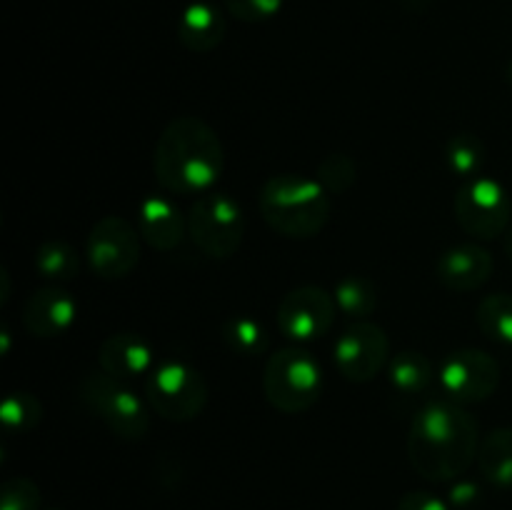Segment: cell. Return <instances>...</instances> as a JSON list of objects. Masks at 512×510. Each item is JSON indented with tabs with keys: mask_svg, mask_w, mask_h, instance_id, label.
Returning a JSON list of instances; mask_svg holds the SVG:
<instances>
[{
	"mask_svg": "<svg viewBox=\"0 0 512 510\" xmlns=\"http://www.w3.org/2000/svg\"><path fill=\"white\" fill-rule=\"evenodd\" d=\"M478 420L453 400H430L408 430V460L420 478L453 483L478 460Z\"/></svg>",
	"mask_w": 512,
	"mask_h": 510,
	"instance_id": "6da1fadb",
	"label": "cell"
},
{
	"mask_svg": "<svg viewBox=\"0 0 512 510\" xmlns=\"http://www.w3.org/2000/svg\"><path fill=\"white\" fill-rule=\"evenodd\" d=\"M225 168L220 135L195 115H178L158 135L153 173L173 195H203L215 188Z\"/></svg>",
	"mask_w": 512,
	"mask_h": 510,
	"instance_id": "7a4b0ae2",
	"label": "cell"
},
{
	"mask_svg": "<svg viewBox=\"0 0 512 510\" xmlns=\"http://www.w3.org/2000/svg\"><path fill=\"white\" fill-rule=\"evenodd\" d=\"M258 208L275 233L293 240L315 238L333 213L330 193L320 180L298 173H280L265 180Z\"/></svg>",
	"mask_w": 512,
	"mask_h": 510,
	"instance_id": "3957f363",
	"label": "cell"
},
{
	"mask_svg": "<svg viewBox=\"0 0 512 510\" xmlns=\"http://www.w3.org/2000/svg\"><path fill=\"white\" fill-rule=\"evenodd\" d=\"M85 408L103 420L113 435L123 440H143L150 430V413L145 400L123 380L105 370H90L78 385Z\"/></svg>",
	"mask_w": 512,
	"mask_h": 510,
	"instance_id": "277c9868",
	"label": "cell"
},
{
	"mask_svg": "<svg viewBox=\"0 0 512 510\" xmlns=\"http://www.w3.org/2000/svg\"><path fill=\"white\" fill-rule=\"evenodd\" d=\"M263 393L265 400L280 413H305L323 393V368L308 350H278L265 363Z\"/></svg>",
	"mask_w": 512,
	"mask_h": 510,
	"instance_id": "5b68a950",
	"label": "cell"
},
{
	"mask_svg": "<svg viewBox=\"0 0 512 510\" xmlns=\"http://www.w3.org/2000/svg\"><path fill=\"white\" fill-rule=\"evenodd\" d=\"M208 383L198 368L185 360H163L145 378L150 410L170 423H190L208 405Z\"/></svg>",
	"mask_w": 512,
	"mask_h": 510,
	"instance_id": "8992f818",
	"label": "cell"
},
{
	"mask_svg": "<svg viewBox=\"0 0 512 510\" xmlns=\"http://www.w3.org/2000/svg\"><path fill=\"white\" fill-rule=\"evenodd\" d=\"M245 218L238 200L223 190H208L198 195L188 213V235L213 260H225L238 253L243 243Z\"/></svg>",
	"mask_w": 512,
	"mask_h": 510,
	"instance_id": "52a82bcc",
	"label": "cell"
},
{
	"mask_svg": "<svg viewBox=\"0 0 512 510\" xmlns=\"http://www.w3.org/2000/svg\"><path fill=\"white\" fill-rule=\"evenodd\" d=\"M455 218L460 228L480 240H493L508 230L512 200L503 183L493 178H470L455 193Z\"/></svg>",
	"mask_w": 512,
	"mask_h": 510,
	"instance_id": "ba28073f",
	"label": "cell"
},
{
	"mask_svg": "<svg viewBox=\"0 0 512 510\" xmlns=\"http://www.w3.org/2000/svg\"><path fill=\"white\" fill-rule=\"evenodd\" d=\"M140 233L120 215H105L90 228L85 258L90 270L103 280H123L140 260Z\"/></svg>",
	"mask_w": 512,
	"mask_h": 510,
	"instance_id": "9c48e42d",
	"label": "cell"
},
{
	"mask_svg": "<svg viewBox=\"0 0 512 510\" xmlns=\"http://www.w3.org/2000/svg\"><path fill=\"white\" fill-rule=\"evenodd\" d=\"M440 388L453 403H483L498 390L500 363L480 348H463L445 355L438 370Z\"/></svg>",
	"mask_w": 512,
	"mask_h": 510,
	"instance_id": "30bf717a",
	"label": "cell"
},
{
	"mask_svg": "<svg viewBox=\"0 0 512 510\" xmlns=\"http://www.w3.org/2000/svg\"><path fill=\"white\" fill-rule=\"evenodd\" d=\"M335 365L350 383H370L390 365V338L380 325L358 320L335 340Z\"/></svg>",
	"mask_w": 512,
	"mask_h": 510,
	"instance_id": "8fae6325",
	"label": "cell"
},
{
	"mask_svg": "<svg viewBox=\"0 0 512 510\" xmlns=\"http://www.w3.org/2000/svg\"><path fill=\"white\" fill-rule=\"evenodd\" d=\"M338 315V303L330 290L300 285L283 295L278 305V328L288 340L310 343L330 333Z\"/></svg>",
	"mask_w": 512,
	"mask_h": 510,
	"instance_id": "7c38bea8",
	"label": "cell"
},
{
	"mask_svg": "<svg viewBox=\"0 0 512 510\" xmlns=\"http://www.w3.org/2000/svg\"><path fill=\"white\" fill-rule=\"evenodd\" d=\"M23 325L35 338H58L73 328L78 318V303L73 295L58 285L38 288L25 298Z\"/></svg>",
	"mask_w": 512,
	"mask_h": 510,
	"instance_id": "4fadbf2b",
	"label": "cell"
},
{
	"mask_svg": "<svg viewBox=\"0 0 512 510\" xmlns=\"http://www.w3.org/2000/svg\"><path fill=\"white\" fill-rule=\"evenodd\" d=\"M495 270L493 253L478 243H460L445 250L435 263L440 285L453 293H473L483 288Z\"/></svg>",
	"mask_w": 512,
	"mask_h": 510,
	"instance_id": "5bb4252c",
	"label": "cell"
},
{
	"mask_svg": "<svg viewBox=\"0 0 512 510\" xmlns=\"http://www.w3.org/2000/svg\"><path fill=\"white\" fill-rule=\"evenodd\" d=\"M98 365L113 378L123 380V383H133L138 378H148L150 370L155 368V353L148 338L140 333H113L100 343L98 350Z\"/></svg>",
	"mask_w": 512,
	"mask_h": 510,
	"instance_id": "9a60e30c",
	"label": "cell"
},
{
	"mask_svg": "<svg viewBox=\"0 0 512 510\" xmlns=\"http://www.w3.org/2000/svg\"><path fill=\"white\" fill-rule=\"evenodd\" d=\"M138 233L153 250L170 253L188 235V218L170 195L150 193L138 205Z\"/></svg>",
	"mask_w": 512,
	"mask_h": 510,
	"instance_id": "2e32d148",
	"label": "cell"
},
{
	"mask_svg": "<svg viewBox=\"0 0 512 510\" xmlns=\"http://www.w3.org/2000/svg\"><path fill=\"white\" fill-rule=\"evenodd\" d=\"M225 20L220 10L210 3H190L180 13L178 40L193 53H210L223 43Z\"/></svg>",
	"mask_w": 512,
	"mask_h": 510,
	"instance_id": "e0dca14e",
	"label": "cell"
},
{
	"mask_svg": "<svg viewBox=\"0 0 512 510\" xmlns=\"http://www.w3.org/2000/svg\"><path fill=\"white\" fill-rule=\"evenodd\" d=\"M478 468L495 488H512V428H495L480 440Z\"/></svg>",
	"mask_w": 512,
	"mask_h": 510,
	"instance_id": "ac0fdd59",
	"label": "cell"
},
{
	"mask_svg": "<svg viewBox=\"0 0 512 510\" xmlns=\"http://www.w3.org/2000/svg\"><path fill=\"white\" fill-rule=\"evenodd\" d=\"M388 378L395 393L413 398V395H420L428 390V385L433 383L435 378V368L425 353H418V350H403V353L390 358Z\"/></svg>",
	"mask_w": 512,
	"mask_h": 510,
	"instance_id": "d6986e66",
	"label": "cell"
},
{
	"mask_svg": "<svg viewBox=\"0 0 512 510\" xmlns=\"http://www.w3.org/2000/svg\"><path fill=\"white\" fill-rule=\"evenodd\" d=\"M338 310L350 320H368L378 308V288L365 275H345L333 290Z\"/></svg>",
	"mask_w": 512,
	"mask_h": 510,
	"instance_id": "ffe728a7",
	"label": "cell"
},
{
	"mask_svg": "<svg viewBox=\"0 0 512 510\" xmlns=\"http://www.w3.org/2000/svg\"><path fill=\"white\" fill-rule=\"evenodd\" d=\"M223 343L240 358H258L268 350L270 335L253 315H233L223 323Z\"/></svg>",
	"mask_w": 512,
	"mask_h": 510,
	"instance_id": "44dd1931",
	"label": "cell"
},
{
	"mask_svg": "<svg viewBox=\"0 0 512 510\" xmlns=\"http://www.w3.org/2000/svg\"><path fill=\"white\" fill-rule=\"evenodd\" d=\"M35 270L45 280H73L80 270V255L68 240L48 238L35 250Z\"/></svg>",
	"mask_w": 512,
	"mask_h": 510,
	"instance_id": "7402d4cb",
	"label": "cell"
},
{
	"mask_svg": "<svg viewBox=\"0 0 512 510\" xmlns=\"http://www.w3.org/2000/svg\"><path fill=\"white\" fill-rule=\"evenodd\" d=\"M445 163L448 170L458 178H478L485 163V145L473 133H455L445 145Z\"/></svg>",
	"mask_w": 512,
	"mask_h": 510,
	"instance_id": "603a6c76",
	"label": "cell"
},
{
	"mask_svg": "<svg viewBox=\"0 0 512 510\" xmlns=\"http://www.w3.org/2000/svg\"><path fill=\"white\" fill-rule=\"evenodd\" d=\"M478 325L490 340L512 345V295L490 293L478 305Z\"/></svg>",
	"mask_w": 512,
	"mask_h": 510,
	"instance_id": "cb8c5ba5",
	"label": "cell"
},
{
	"mask_svg": "<svg viewBox=\"0 0 512 510\" xmlns=\"http://www.w3.org/2000/svg\"><path fill=\"white\" fill-rule=\"evenodd\" d=\"M43 420V403L28 390L5 395L0 405V423L8 433H28Z\"/></svg>",
	"mask_w": 512,
	"mask_h": 510,
	"instance_id": "d4e9b609",
	"label": "cell"
},
{
	"mask_svg": "<svg viewBox=\"0 0 512 510\" xmlns=\"http://www.w3.org/2000/svg\"><path fill=\"white\" fill-rule=\"evenodd\" d=\"M315 178L320 180V185L330 195H340L355 183V178H358V165H355V160L350 155L330 153L318 163V175Z\"/></svg>",
	"mask_w": 512,
	"mask_h": 510,
	"instance_id": "484cf974",
	"label": "cell"
},
{
	"mask_svg": "<svg viewBox=\"0 0 512 510\" xmlns=\"http://www.w3.org/2000/svg\"><path fill=\"white\" fill-rule=\"evenodd\" d=\"M40 488L30 478H13L3 485L0 510H40Z\"/></svg>",
	"mask_w": 512,
	"mask_h": 510,
	"instance_id": "4316f807",
	"label": "cell"
},
{
	"mask_svg": "<svg viewBox=\"0 0 512 510\" xmlns=\"http://www.w3.org/2000/svg\"><path fill=\"white\" fill-rule=\"evenodd\" d=\"M225 8L230 10L233 18L243 20V23H263V20L278 15V10L283 8V0H225Z\"/></svg>",
	"mask_w": 512,
	"mask_h": 510,
	"instance_id": "83f0119b",
	"label": "cell"
},
{
	"mask_svg": "<svg viewBox=\"0 0 512 510\" xmlns=\"http://www.w3.org/2000/svg\"><path fill=\"white\" fill-rule=\"evenodd\" d=\"M398 510H448V503L428 490H410L400 498Z\"/></svg>",
	"mask_w": 512,
	"mask_h": 510,
	"instance_id": "f1b7e54d",
	"label": "cell"
},
{
	"mask_svg": "<svg viewBox=\"0 0 512 510\" xmlns=\"http://www.w3.org/2000/svg\"><path fill=\"white\" fill-rule=\"evenodd\" d=\"M503 248H505V255L512 260V228L505 233V240H503Z\"/></svg>",
	"mask_w": 512,
	"mask_h": 510,
	"instance_id": "f546056e",
	"label": "cell"
},
{
	"mask_svg": "<svg viewBox=\"0 0 512 510\" xmlns=\"http://www.w3.org/2000/svg\"><path fill=\"white\" fill-rule=\"evenodd\" d=\"M508 83L512 85V60H510V65H508Z\"/></svg>",
	"mask_w": 512,
	"mask_h": 510,
	"instance_id": "4dcf8cb0",
	"label": "cell"
}]
</instances>
